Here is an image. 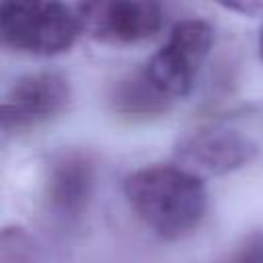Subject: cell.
I'll return each instance as SVG.
<instances>
[{
  "label": "cell",
  "instance_id": "7a4b0ae2",
  "mask_svg": "<svg viewBox=\"0 0 263 263\" xmlns=\"http://www.w3.org/2000/svg\"><path fill=\"white\" fill-rule=\"evenodd\" d=\"M214 45V29L201 18H185L173 27L162 47L146 62L140 76L166 105L191 92L193 82Z\"/></svg>",
  "mask_w": 263,
  "mask_h": 263
},
{
  "label": "cell",
  "instance_id": "6da1fadb",
  "mask_svg": "<svg viewBox=\"0 0 263 263\" xmlns=\"http://www.w3.org/2000/svg\"><path fill=\"white\" fill-rule=\"evenodd\" d=\"M123 193L134 214L162 238L189 234L208 208L203 179L179 164L138 168L125 179Z\"/></svg>",
  "mask_w": 263,
  "mask_h": 263
},
{
  "label": "cell",
  "instance_id": "5b68a950",
  "mask_svg": "<svg viewBox=\"0 0 263 263\" xmlns=\"http://www.w3.org/2000/svg\"><path fill=\"white\" fill-rule=\"evenodd\" d=\"M82 31L107 43H138L162 25V8L146 0H107L76 6Z\"/></svg>",
  "mask_w": 263,
  "mask_h": 263
},
{
  "label": "cell",
  "instance_id": "3957f363",
  "mask_svg": "<svg viewBox=\"0 0 263 263\" xmlns=\"http://www.w3.org/2000/svg\"><path fill=\"white\" fill-rule=\"evenodd\" d=\"M82 33L76 8L58 2H4L0 4V43L33 53L55 55L72 47Z\"/></svg>",
  "mask_w": 263,
  "mask_h": 263
},
{
  "label": "cell",
  "instance_id": "9c48e42d",
  "mask_svg": "<svg viewBox=\"0 0 263 263\" xmlns=\"http://www.w3.org/2000/svg\"><path fill=\"white\" fill-rule=\"evenodd\" d=\"M259 53L263 58V29H261V35H259Z\"/></svg>",
  "mask_w": 263,
  "mask_h": 263
},
{
  "label": "cell",
  "instance_id": "52a82bcc",
  "mask_svg": "<svg viewBox=\"0 0 263 263\" xmlns=\"http://www.w3.org/2000/svg\"><path fill=\"white\" fill-rule=\"evenodd\" d=\"M95 185L97 168L90 154L84 150H64L47 168V205L62 220H78L95 195Z\"/></svg>",
  "mask_w": 263,
  "mask_h": 263
},
{
  "label": "cell",
  "instance_id": "277c9868",
  "mask_svg": "<svg viewBox=\"0 0 263 263\" xmlns=\"http://www.w3.org/2000/svg\"><path fill=\"white\" fill-rule=\"evenodd\" d=\"M70 101V82L60 72L21 76L0 103V146L62 113Z\"/></svg>",
  "mask_w": 263,
  "mask_h": 263
},
{
  "label": "cell",
  "instance_id": "ba28073f",
  "mask_svg": "<svg viewBox=\"0 0 263 263\" xmlns=\"http://www.w3.org/2000/svg\"><path fill=\"white\" fill-rule=\"evenodd\" d=\"M232 263H263V234L253 236L234 257Z\"/></svg>",
  "mask_w": 263,
  "mask_h": 263
},
{
  "label": "cell",
  "instance_id": "8992f818",
  "mask_svg": "<svg viewBox=\"0 0 263 263\" xmlns=\"http://www.w3.org/2000/svg\"><path fill=\"white\" fill-rule=\"evenodd\" d=\"M257 144L230 127H208L189 136L177 150L179 166L197 175H226L251 162Z\"/></svg>",
  "mask_w": 263,
  "mask_h": 263
}]
</instances>
